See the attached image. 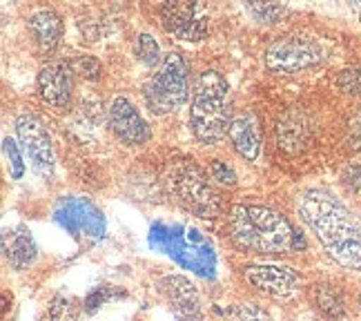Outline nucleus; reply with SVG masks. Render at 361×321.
I'll use <instances>...</instances> for the list:
<instances>
[{"label":"nucleus","mask_w":361,"mask_h":321,"mask_svg":"<svg viewBox=\"0 0 361 321\" xmlns=\"http://www.w3.org/2000/svg\"><path fill=\"white\" fill-rule=\"evenodd\" d=\"M297 207L301 219L339 266L361 270V223L332 194L308 190L299 197Z\"/></svg>","instance_id":"1"},{"label":"nucleus","mask_w":361,"mask_h":321,"mask_svg":"<svg viewBox=\"0 0 361 321\" xmlns=\"http://www.w3.org/2000/svg\"><path fill=\"white\" fill-rule=\"evenodd\" d=\"M109 128L114 130V134L125 145H141L149 138L147 123L136 111V107L123 96H116L112 105H109Z\"/></svg>","instance_id":"11"},{"label":"nucleus","mask_w":361,"mask_h":321,"mask_svg":"<svg viewBox=\"0 0 361 321\" xmlns=\"http://www.w3.org/2000/svg\"><path fill=\"white\" fill-rule=\"evenodd\" d=\"M322 61V49L317 43L299 36H286L274 40L266 52V65L272 72L295 74Z\"/></svg>","instance_id":"6"},{"label":"nucleus","mask_w":361,"mask_h":321,"mask_svg":"<svg viewBox=\"0 0 361 321\" xmlns=\"http://www.w3.org/2000/svg\"><path fill=\"white\" fill-rule=\"evenodd\" d=\"M243 277L252 288L274 297L290 295L301 286V274L288 266H250Z\"/></svg>","instance_id":"10"},{"label":"nucleus","mask_w":361,"mask_h":321,"mask_svg":"<svg viewBox=\"0 0 361 321\" xmlns=\"http://www.w3.org/2000/svg\"><path fill=\"white\" fill-rule=\"evenodd\" d=\"M350 143L355 150H361V114H357L350 123Z\"/></svg>","instance_id":"28"},{"label":"nucleus","mask_w":361,"mask_h":321,"mask_svg":"<svg viewBox=\"0 0 361 321\" xmlns=\"http://www.w3.org/2000/svg\"><path fill=\"white\" fill-rule=\"evenodd\" d=\"M163 27L180 40H201L207 32V9L201 3H165L161 7Z\"/></svg>","instance_id":"8"},{"label":"nucleus","mask_w":361,"mask_h":321,"mask_svg":"<svg viewBox=\"0 0 361 321\" xmlns=\"http://www.w3.org/2000/svg\"><path fill=\"white\" fill-rule=\"evenodd\" d=\"M80 310H82L80 299L69 297V295H61L51 301L49 317H51V321H78Z\"/></svg>","instance_id":"18"},{"label":"nucleus","mask_w":361,"mask_h":321,"mask_svg":"<svg viewBox=\"0 0 361 321\" xmlns=\"http://www.w3.org/2000/svg\"><path fill=\"white\" fill-rule=\"evenodd\" d=\"M69 69L72 74H78L82 78H99L103 74V65L99 59H94L90 54H78L74 59H69Z\"/></svg>","instance_id":"20"},{"label":"nucleus","mask_w":361,"mask_h":321,"mask_svg":"<svg viewBox=\"0 0 361 321\" xmlns=\"http://www.w3.org/2000/svg\"><path fill=\"white\" fill-rule=\"evenodd\" d=\"M339 87L348 94H361V67H350V69H343L337 78Z\"/></svg>","instance_id":"23"},{"label":"nucleus","mask_w":361,"mask_h":321,"mask_svg":"<svg viewBox=\"0 0 361 321\" xmlns=\"http://www.w3.org/2000/svg\"><path fill=\"white\" fill-rule=\"evenodd\" d=\"M230 141L234 145V150L245 161H257L259 152H261V136H259V128L252 116H237L230 123Z\"/></svg>","instance_id":"15"},{"label":"nucleus","mask_w":361,"mask_h":321,"mask_svg":"<svg viewBox=\"0 0 361 321\" xmlns=\"http://www.w3.org/2000/svg\"><path fill=\"white\" fill-rule=\"evenodd\" d=\"M170 188L176 194V199L201 219H212L221 212L219 192L207 183L205 174L197 165L192 163L174 165L170 172Z\"/></svg>","instance_id":"5"},{"label":"nucleus","mask_w":361,"mask_h":321,"mask_svg":"<svg viewBox=\"0 0 361 321\" xmlns=\"http://www.w3.org/2000/svg\"><path fill=\"white\" fill-rule=\"evenodd\" d=\"M38 90L43 101L54 107V109H61L69 103L72 99V90H74V83H72V69H69L67 63L63 61H54L47 63L38 74Z\"/></svg>","instance_id":"12"},{"label":"nucleus","mask_w":361,"mask_h":321,"mask_svg":"<svg viewBox=\"0 0 361 321\" xmlns=\"http://www.w3.org/2000/svg\"><path fill=\"white\" fill-rule=\"evenodd\" d=\"M3 150H5L7 161H9V174H11V178H23L25 163H23V155H20V145L13 143L11 138H5Z\"/></svg>","instance_id":"22"},{"label":"nucleus","mask_w":361,"mask_h":321,"mask_svg":"<svg viewBox=\"0 0 361 321\" xmlns=\"http://www.w3.org/2000/svg\"><path fill=\"white\" fill-rule=\"evenodd\" d=\"M38 321H51V317H49V315H43V317H40Z\"/></svg>","instance_id":"29"},{"label":"nucleus","mask_w":361,"mask_h":321,"mask_svg":"<svg viewBox=\"0 0 361 321\" xmlns=\"http://www.w3.org/2000/svg\"><path fill=\"white\" fill-rule=\"evenodd\" d=\"M134 52L138 56V61L147 67H154V65H161L163 59H161V47L154 40V36L149 34H141L136 38V45H134Z\"/></svg>","instance_id":"19"},{"label":"nucleus","mask_w":361,"mask_h":321,"mask_svg":"<svg viewBox=\"0 0 361 321\" xmlns=\"http://www.w3.org/2000/svg\"><path fill=\"white\" fill-rule=\"evenodd\" d=\"M247 11L259 23H276L281 20V16L286 13L283 5H276V3H247Z\"/></svg>","instance_id":"21"},{"label":"nucleus","mask_w":361,"mask_h":321,"mask_svg":"<svg viewBox=\"0 0 361 321\" xmlns=\"http://www.w3.org/2000/svg\"><path fill=\"white\" fill-rule=\"evenodd\" d=\"M276 134H279L286 150H290V152L301 150L305 143H308L310 125H308V121H305V116L301 114V111L295 109V111H288V114L281 119Z\"/></svg>","instance_id":"16"},{"label":"nucleus","mask_w":361,"mask_h":321,"mask_svg":"<svg viewBox=\"0 0 361 321\" xmlns=\"http://www.w3.org/2000/svg\"><path fill=\"white\" fill-rule=\"evenodd\" d=\"M312 299L317 308L322 310L328 319H339L345 310L341 292L335 286H317L312 292Z\"/></svg>","instance_id":"17"},{"label":"nucleus","mask_w":361,"mask_h":321,"mask_svg":"<svg viewBox=\"0 0 361 321\" xmlns=\"http://www.w3.org/2000/svg\"><path fill=\"white\" fill-rule=\"evenodd\" d=\"M239 321H272V319L263 310H259L257 305H241Z\"/></svg>","instance_id":"26"},{"label":"nucleus","mask_w":361,"mask_h":321,"mask_svg":"<svg viewBox=\"0 0 361 321\" xmlns=\"http://www.w3.org/2000/svg\"><path fill=\"white\" fill-rule=\"evenodd\" d=\"M343 181L348 183V188H353L355 192L361 194V165H355V167H350V170H345Z\"/></svg>","instance_id":"27"},{"label":"nucleus","mask_w":361,"mask_h":321,"mask_svg":"<svg viewBox=\"0 0 361 321\" xmlns=\"http://www.w3.org/2000/svg\"><path fill=\"white\" fill-rule=\"evenodd\" d=\"M230 234L241 248L255 253H288L297 246L286 217L266 205H234L230 210Z\"/></svg>","instance_id":"2"},{"label":"nucleus","mask_w":361,"mask_h":321,"mask_svg":"<svg viewBox=\"0 0 361 321\" xmlns=\"http://www.w3.org/2000/svg\"><path fill=\"white\" fill-rule=\"evenodd\" d=\"M143 94L147 107L154 114H168L185 105L190 99V83L183 59L174 52L165 54L159 72L143 85Z\"/></svg>","instance_id":"4"},{"label":"nucleus","mask_w":361,"mask_h":321,"mask_svg":"<svg viewBox=\"0 0 361 321\" xmlns=\"http://www.w3.org/2000/svg\"><path fill=\"white\" fill-rule=\"evenodd\" d=\"M114 295V292H112V288H96V290H92L90 292V295L85 297V303H82V305H85V313H90V315H94L96 310H99L101 308V305L109 299V297H112Z\"/></svg>","instance_id":"24"},{"label":"nucleus","mask_w":361,"mask_h":321,"mask_svg":"<svg viewBox=\"0 0 361 321\" xmlns=\"http://www.w3.org/2000/svg\"><path fill=\"white\" fill-rule=\"evenodd\" d=\"M30 32L38 52L43 56H51L63 38V20L54 9H38L30 16Z\"/></svg>","instance_id":"13"},{"label":"nucleus","mask_w":361,"mask_h":321,"mask_svg":"<svg viewBox=\"0 0 361 321\" xmlns=\"http://www.w3.org/2000/svg\"><path fill=\"white\" fill-rule=\"evenodd\" d=\"M170 310L183 321H201V299L199 290L190 279L180 274H168L159 284Z\"/></svg>","instance_id":"9"},{"label":"nucleus","mask_w":361,"mask_h":321,"mask_svg":"<svg viewBox=\"0 0 361 321\" xmlns=\"http://www.w3.org/2000/svg\"><path fill=\"white\" fill-rule=\"evenodd\" d=\"M3 253L13 268L23 270V268H30L36 261L38 248L32 239V232L25 226H18L3 234Z\"/></svg>","instance_id":"14"},{"label":"nucleus","mask_w":361,"mask_h":321,"mask_svg":"<svg viewBox=\"0 0 361 321\" xmlns=\"http://www.w3.org/2000/svg\"><path fill=\"white\" fill-rule=\"evenodd\" d=\"M210 170H212V178L219 181V183H226V186H234V183H237V174H234L232 167L226 165L224 161H212Z\"/></svg>","instance_id":"25"},{"label":"nucleus","mask_w":361,"mask_h":321,"mask_svg":"<svg viewBox=\"0 0 361 321\" xmlns=\"http://www.w3.org/2000/svg\"><path fill=\"white\" fill-rule=\"evenodd\" d=\"M230 123L228 83L214 69H205L203 74H199L192 96V132L203 143H216L230 132Z\"/></svg>","instance_id":"3"},{"label":"nucleus","mask_w":361,"mask_h":321,"mask_svg":"<svg viewBox=\"0 0 361 321\" xmlns=\"http://www.w3.org/2000/svg\"><path fill=\"white\" fill-rule=\"evenodd\" d=\"M16 134L20 141L23 155L30 159L34 170L43 176H54V152H51V138L34 114H18L16 116Z\"/></svg>","instance_id":"7"}]
</instances>
